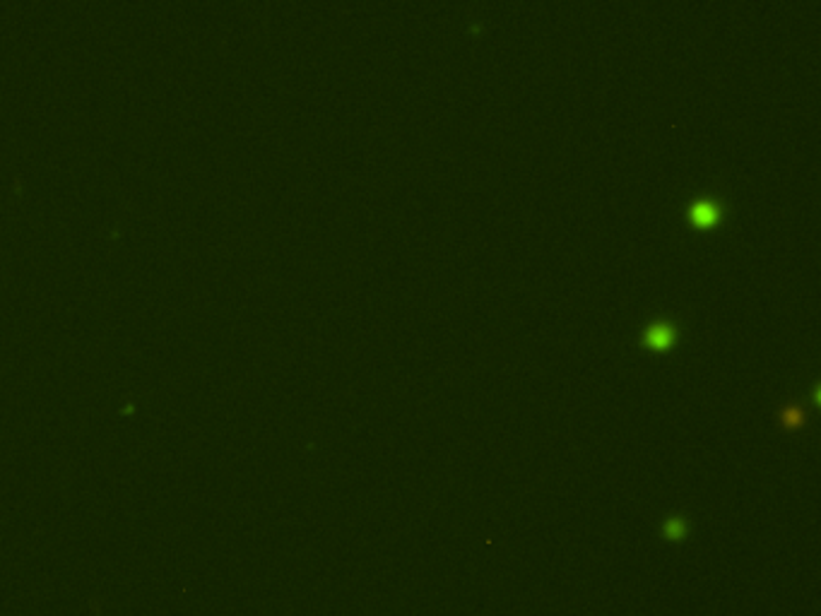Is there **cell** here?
Here are the masks:
<instances>
[{
	"label": "cell",
	"instance_id": "obj_1",
	"mask_svg": "<svg viewBox=\"0 0 821 616\" xmlns=\"http://www.w3.org/2000/svg\"><path fill=\"white\" fill-rule=\"evenodd\" d=\"M684 224L689 229H717L730 217V200L720 191H706L699 196H691L682 207Z\"/></svg>",
	"mask_w": 821,
	"mask_h": 616
},
{
	"label": "cell",
	"instance_id": "obj_2",
	"mask_svg": "<svg viewBox=\"0 0 821 616\" xmlns=\"http://www.w3.org/2000/svg\"><path fill=\"white\" fill-rule=\"evenodd\" d=\"M682 320L672 313H658L648 318L636 333V342L648 352H672L682 340Z\"/></svg>",
	"mask_w": 821,
	"mask_h": 616
},
{
	"label": "cell",
	"instance_id": "obj_3",
	"mask_svg": "<svg viewBox=\"0 0 821 616\" xmlns=\"http://www.w3.org/2000/svg\"><path fill=\"white\" fill-rule=\"evenodd\" d=\"M773 417H775V424L783 431H802L805 426L810 424V407H807L802 400L792 398V400L780 402V405L775 407Z\"/></svg>",
	"mask_w": 821,
	"mask_h": 616
},
{
	"label": "cell",
	"instance_id": "obj_4",
	"mask_svg": "<svg viewBox=\"0 0 821 616\" xmlns=\"http://www.w3.org/2000/svg\"><path fill=\"white\" fill-rule=\"evenodd\" d=\"M691 532V520L684 513H670L660 520V535L670 542L687 540Z\"/></svg>",
	"mask_w": 821,
	"mask_h": 616
}]
</instances>
